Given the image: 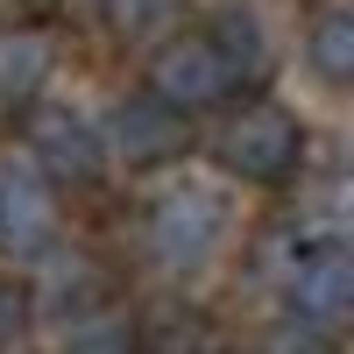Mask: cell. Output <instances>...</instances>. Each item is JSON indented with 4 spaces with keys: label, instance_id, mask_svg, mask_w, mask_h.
Here are the masks:
<instances>
[{
    "label": "cell",
    "instance_id": "cell-1",
    "mask_svg": "<svg viewBox=\"0 0 354 354\" xmlns=\"http://www.w3.org/2000/svg\"><path fill=\"white\" fill-rule=\"evenodd\" d=\"M220 170H234L241 185H290L305 170V121L270 100H255L241 113H227L220 128Z\"/></svg>",
    "mask_w": 354,
    "mask_h": 354
},
{
    "label": "cell",
    "instance_id": "cell-13",
    "mask_svg": "<svg viewBox=\"0 0 354 354\" xmlns=\"http://www.w3.org/2000/svg\"><path fill=\"white\" fill-rule=\"evenodd\" d=\"M262 354H340V340L326 326H305V319H283V326L270 333V347Z\"/></svg>",
    "mask_w": 354,
    "mask_h": 354
},
{
    "label": "cell",
    "instance_id": "cell-8",
    "mask_svg": "<svg viewBox=\"0 0 354 354\" xmlns=\"http://www.w3.org/2000/svg\"><path fill=\"white\" fill-rule=\"evenodd\" d=\"M50 64H57V36L36 21H8L0 28V121H15L43 100L50 85Z\"/></svg>",
    "mask_w": 354,
    "mask_h": 354
},
{
    "label": "cell",
    "instance_id": "cell-2",
    "mask_svg": "<svg viewBox=\"0 0 354 354\" xmlns=\"http://www.w3.org/2000/svg\"><path fill=\"white\" fill-rule=\"evenodd\" d=\"M149 100H163L177 121H192V113H213L234 100V71L220 64V50L205 28H185V36H163L156 57H149V85H142Z\"/></svg>",
    "mask_w": 354,
    "mask_h": 354
},
{
    "label": "cell",
    "instance_id": "cell-6",
    "mask_svg": "<svg viewBox=\"0 0 354 354\" xmlns=\"http://www.w3.org/2000/svg\"><path fill=\"white\" fill-rule=\"evenodd\" d=\"M185 135H192V121H177V113H170L163 100H149V93H128L121 106L106 113L100 149H106V156H121L128 170H156V163H170L177 149H185Z\"/></svg>",
    "mask_w": 354,
    "mask_h": 354
},
{
    "label": "cell",
    "instance_id": "cell-12",
    "mask_svg": "<svg viewBox=\"0 0 354 354\" xmlns=\"http://www.w3.org/2000/svg\"><path fill=\"white\" fill-rule=\"evenodd\" d=\"M177 15H185V0H106V28H113L128 50L163 43L170 28H177Z\"/></svg>",
    "mask_w": 354,
    "mask_h": 354
},
{
    "label": "cell",
    "instance_id": "cell-11",
    "mask_svg": "<svg viewBox=\"0 0 354 354\" xmlns=\"http://www.w3.org/2000/svg\"><path fill=\"white\" fill-rule=\"evenodd\" d=\"M305 57L326 85H347L354 78V15L347 8H326L312 28H305Z\"/></svg>",
    "mask_w": 354,
    "mask_h": 354
},
{
    "label": "cell",
    "instance_id": "cell-4",
    "mask_svg": "<svg viewBox=\"0 0 354 354\" xmlns=\"http://www.w3.org/2000/svg\"><path fill=\"white\" fill-rule=\"evenodd\" d=\"M283 305L290 319H305V326H340L347 305H354V255L340 234H319V241H298L283 262Z\"/></svg>",
    "mask_w": 354,
    "mask_h": 354
},
{
    "label": "cell",
    "instance_id": "cell-3",
    "mask_svg": "<svg viewBox=\"0 0 354 354\" xmlns=\"http://www.w3.org/2000/svg\"><path fill=\"white\" fill-rule=\"evenodd\" d=\"M142 234H149V255L163 262V270L185 277V270H198V262L220 255V241H227V205H220V192H205V185H170L149 205Z\"/></svg>",
    "mask_w": 354,
    "mask_h": 354
},
{
    "label": "cell",
    "instance_id": "cell-5",
    "mask_svg": "<svg viewBox=\"0 0 354 354\" xmlns=\"http://www.w3.org/2000/svg\"><path fill=\"white\" fill-rule=\"evenodd\" d=\"M21 135H28V170H43L50 185H100L106 149H100V121L78 106H28L21 113Z\"/></svg>",
    "mask_w": 354,
    "mask_h": 354
},
{
    "label": "cell",
    "instance_id": "cell-9",
    "mask_svg": "<svg viewBox=\"0 0 354 354\" xmlns=\"http://www.w3.org/2000/svg\"><path fill=\"white\" fill-rule=\"evenodd\" d=\"M142 347V319L113 298H93L64 319V333H57V354H135Z\"/></svg>",
    "mask_w": 354,
    "mask_h": 354
},
{
    "label": "cell",
    "instance_id": "cell-10",
    "mask_svg": "<svg viewBox=\"0 0 354 354\" xmlns=\"http://www.w3.org/2000/svg\"><path fill=\"white\" fill-rule=\"evenodd\" d=\"M205 36H213L220 64L234 71V85H241V78H262V71H270V36H262V21H255L248 8H220Z\"/></svg>",
    "mask_w": 354,
    "mask_h": 354
},
{
    "label": "cell",
    "instance_id": "cell-7",
    "mask_svg": "<svg viewBox=\"0 0 354 354\" xmlns=\"http://www.w3.org/2000/svg\"><path fill=\"white\" fill-rule=\"evenodd\" d=\"M57 241V185L28 163H0V255H43Z\"/></svg>",
    "mask_w": 354,
    "mask_h": 354
},
{
    "label": "cell",
    "instance_id": "cell-14",
    "mask_svg": "<svg viewBox=\"0 0 354 354\" xmlns=\"http://www.w3.org/2000/svg\"><path fill=\"white\" fill-rule=\"evenodd\" d=\"M15 326H21V290L0 277V340H15Z\"/></svg>",
    "mask_w": 354,
    "mask_h": 354
}]
</instances>
